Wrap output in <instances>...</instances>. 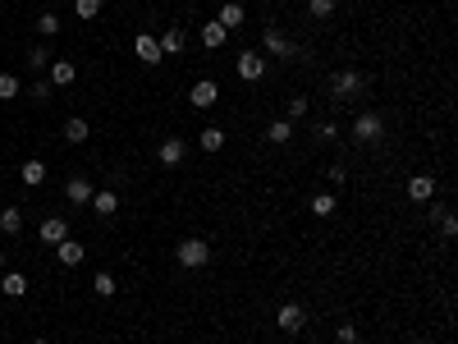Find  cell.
Instances as JSON below:
<instances>
[{
    "instance_id": "14",
    "label": "cell",
    "mask_w": 458,
    "mask_h": 344,
    "mask_svg": "<svg viewBox=\"0 0 458 344\" xmlns=\"http://www.w3.org/2000/svg\"><path fill=\"white\" fill-rule=\"evenodd\" d=\"M156 42H161V56H179V51L188 46V33H184V28H165Z\"/></svg>"
},
{
    "instance_id": "13",
    "label": "cell",
    "mask_w": 458,
    "mask_h": 344,
    "mask_svg": "<svg viewBox=\"0 0 458 344\" xmlns=\"http://www.w3.org/2000/svg\"><path fill=\"white\" fill-rule=\"evenodd\" d=\"M220 28H225V33H234V28H243V23H248V10H243V5H239V0H229V5H225V10H220Z\"/></svg>"
},
{
    "instance_id": "2",
    "label": "cell",
    "mask_w": 458,
    "mask_h": 344,
    "mask_svg": "<svg viewBox=\"0 0 458 344\" xmlns=\"http://www.w3.org/2000/svg\"><path fill=\"white\" fill-rule=\"evenodd\" d=\"M362 88H367V78H362L358 69H339V74L330 78V97H335V101H349V97H358Z\"/></svg>"
},
{
    "instance_id": "27",
    "label": "cell",
    "mask_w": 458,
    "mask_h": 344,
    "mask_svg": "<svg viewBox=\"0 0 458 344\" xmlns=\"http://www.w3.org/2000/svg\"><path fill=\"white\" fill-rule=\"evenodd\" d=\"M335 10H339V0H307V14L312 19H330Z\"/></svg>"
},
{
    "instance_id": "32",
    "label": "cell",
    "mask_w": 458,
    "mask_h": 344,
    "mask_svg": "<svg viewBox=\"0 0 458 344\" xmlns=\"http://www.w3.org/2000/svg\"><path fill=\"white\" fill-rule=\"evenodd\" d=\"M28 97H33V106H46V101H51V83H42V78H37L33 88H28Z\"/></svg>"
},
{
    "instance_id": "37",
    "label": "cell",
    "mask_w": 458,
    "mask_h": 344,
    "mask_svg": "<svg viewBox=\"0 0 458 344\" xmlns=\"http://www.w3.org/2000/svg\"><path fill=\"white\" fill-rule=\"evenodd\" d=\"M317 138H321V143H330V138H339V129H335V124H317Z\"/></svg>"
},
{
    "instance_id": "4",
    "label": "cell",
    "mask_w": 458,
    "mask_h": 344,
    "mask_svg": "<svg viewBox=\"0 0 458 344\" xmlns=\"http://www.w3.org/2000/svg\"><path fill=\"white\" fill-rule=\"evenodd\" d=\"M234 74H239L243 83H262L266 78V56L262 51H243V56L234 60Z\"/></svg>"
},
{
    "instance_id": "9",
    "label": "cell",
    "mask_w": 458,
    "mask_h": 344,
    "mask_svg": "<svg viewBox=\"0 0 458 344\" xmlns=\"http://www.w3.org/2000/svg\"><path fill=\"white\" fill-rule=\"evenodd\" d=\"M37 234H42V244L55 248V244H65V239H69V221H65V216H46Z\"/></svg>"
},
{
    "instance_id": "16",
    "label": "cell",
    "mask_w": 458,
    "mask_h": 344,
    "mask_svg": "<svg viewBox=\"0 0 458 344\" xmlns=\"http://www.w3.org/2000/svg\"><path fill=\"white\" fill-rule=\"evenodd\" d=\"M225 28H220V23L216 19H211V23H202V33H197V42H202V46H207V51H220V46H225Z\"/></svg>"
},
{
    "instance_id": "21",
    "label": "cell",
    "mask_w": 458,
    "mask_h": 344,
    "mask_svg": "<svg viewBox=\"0 0 458 344\" xmlns=\"http://www.w3.org/2000/svg\"><path fill=\"white\" fill-rule=\"evenodd\" d=\"M92 211H97V216H115V211H120V198L110 189H97L92 193Z\"/></svg>"
},
{
    "instance_id": "25",
    "label": "cell",
    "mask_w": 458,
    "mask_h": 344,
    "mask_svg": "<svg viewBox=\"0 0 458 344\" xmlns=\"http://www.w3.org/2000/svg\"><path fill=\"white\" fill-rule=\"evenodd\" d=\"M0 230H5V234H19L23 230V211L19 207H0Z\"/></svg>"
},
{
    "instance_id": "19",
    "label": "cell",
    "mask_w": 458,
    "mask_h": 344,
    "mask_svg": "<svg viewBox=\"0 0 458 344\" xmlns=\"http://www.w3.org/2000/svg\"><path fill=\"white\" fill-rule=\"evenodd\" d=\"M197 147H202V152H220V147H225V129H220V124H207V129L197 134Z\"/></svg>"
},
{
    "instance_id": "38",
    "label": "cell",
    "mask_w": 458,
    "mask_h": 344,
    "mask_svg": "<svg viewBox=\"0 0 458 344\" xmlns=\"http://www.w3.org/2000/svg\"><path fill=\"white\" fill-rule=\"evenodd\" d=\"M0 271H5V248H0Z\"/></svg>"
},
{
    "instance_id": "28",
    "label": "cell",
    "mask_w": 458,
    "mask_h": 344,
    "mask_svg": "<svg viewBox=\"0 0 458 344\" xmlns=\"http://www.w3.org/2000/svg\"><path fill=\"white\" fill-rule=\"evenodd\" d=\"M19 92H23V83H19V78H14V74H0V101H14Z\"/></svg>"
},
{
    "instance_id": "35",
    "label": "cell",
    "mask_w": 458,
    "mask_h": 344,
    "mask_svg": "<svg viewBox=\"0 0 458 344\" xmlns=\"http://www.w3.org/2000/svg\"><path fill=\"white\" fill-rule=\"evenodd\" d=\"M326 179H330V189H344V184H349V170H344V166H330Z\"/></svg>"
},
{
    "instance_id": "24",
    "label": "cell",
    "mask_w": 458,
    "mask_h": 344,
    "mask_svg": "<svg viewBox=\"0 0 458 344\" xmlns=\"http://www.w3.org/2000/svg\"><path fill=\"white\" fill-rule=\"evenodd\" d=\"M115 289H120V280L110 276V271H97V276H92V294H97V299H110Z\"/></svg>"
},
{
    "instance_id": "7",
    "label": "cell",
    "mask_w": 458,
    "mask_h": 344,
    "mask_svg": "<svg viewBox=\"0 0 458 344\" xmlns=\"http://www.w3.org/2000/svg\"><path fill=\"white\" fill-rule=\"evenodd\" d=\"M133 56H138L142 60V65H161V42H156V37L152 33H138V37H133Z\"/></svg>"
},
{
    "instance_id": "30",
    "label": "cell",
    "mask_w": 458,
    "mask_h": 344,
    "mask_svg": "<svg viewBox=\"0 0 458 344\" xmlns=\"http://www.w3.org/2000/svg\"><path fill=\"white\" fill-rule=\"evenodd\" d=\"M28 69H51V51H46V46H33V51H28Z\"/></svg>"
},
{
    "instance_id": "22",
    "label": "cell",
    "mask_w": 458,
    "mask_h": 344,
    "mask_svg": "<svg viewBox=\"0 0 458 344\" xmlns=\"http://www.w3.org/2000/svg\"><path fill=\"white\" fill-rule=\"evenodd\" d=\"M88 134H92V129H88V120H83V115H74V120H65V143H88Z\"/></svg>"
},
{
    "instance_id": "12",
    "label": "cell",
    "mask_w": 458,
    "mask_h": 344,
    "mask_svg": "<svg viewBox=\"0 0 458 344\" xmlns=\"http://www.w3.org/2000/svg\"><path fill=\"white\" fill-rule=\"evenodd\" d=\"M83 257H88V248H83V244H74V239L55 244V262H60V267H78Z\"/></svg>"
},
{
    "instance_id": "6",
    "label": "cell",
    "mask_w": 458,
    "mask_h": 344,
    "mask_svg": "<svg viewBox=\"0 0 458 344\" xmlns=\"http://www.w3.org/2000/svg\"><path fill=\"white\" fill-rule=\"evenodd\" d=\"M275 326H280L284 335H298L307 326V312H303V303H280V312H275Z\"/></svg>"
},
{
    "instance_id": "20",
    "label": "cell",
    "mask_w": 458,
    "mask_h": 344,
    "mask_svg": "<svg viewBox=\"0 0 458 344\" xmlns=\"http://www.w3.org/2000/svg\"><path fill=\"white\" fill-rule=\"evenodd\" d=\"M0 289H5L10 299H23V294H28V276H23V271H5V276H0Z\"/></svg>"
},
{
    "instance_id": "1",
    "label": "cell",
    "mask_w": 458,
    "mask_h": 344,
    "mask_svg": "<svg viewBox=\"0 0 458 344\" xmlns=\"http://www.w3.org/2000/svg\"><path fill=\"white\" fill-rule=\"evenodd\" d=\"M175 262H179V267H188V271L207 267V262H211V244H207V239H184V244L175 248Z\"/></svg>"
},
{
    "instance_id": "33",
    "label": "cell",
    "mask_w": 458,
    "mask_h": 344,
    "mask_svg": "<svg viewBox=\"0 0 458 344\" xmlns=\"http://www.w3.org/2000/svg\"><path fill=\"white\" fill-rule=\"evenodd\" d=\"M436 216H440V234L454 239V234H458V216H454V211H436Z\"/></svg>"
},
{
    "instance_id": "39",
    "label": "cell",
    "mask_w": 458,
    "mask_h": 344,
    "mask_svg": "<svg viewBox=\"0 0 458 344\" xmlns=\"http://www.w3.org/2000/svg\"><path fill=\"white\" fill-rule=\"evenodd\" d=\"M417 344H436V340H417Z\"/></svg>"
},
{
    "instance_id": "8",
    "label": "cell",
    "mask_w": 458,
    "mask_h": 344,
    "mask_svg": "<svg viewBox=\"0 0 458 344\" xmlns=\"http://www.w3.org/2000/svg\"><path fill=\"white\" fill-rule=\"evenodd\" d=\"M262 46H266L262 56H280V60H289V56H294V42H289V37H284L280 28H266V33H262Z\"/></svg>"
},
{
    "instance_id": "36",
    "label": "cell",
    "mask_w": 458,
    "mask_h": 344,
    "mask_svg": "<svg viewBox=\"0 0 458 344\" xmlns=\"http://www.w3.org/2000/svg\"><path fill=\"white\" fill-rule=\"evenodd\" d=\"M339 344H358V326H353V322H339Z\"/></svg>"
},
{
    "instance_id": "40",
    "label": "cell",
    "mask_w": 458,
    "mask_h": 344,
    "mask_svg": "<svg viewBox=\"0 0 458 344\" xmlns=\"http://www.w3.org/2000/svg\"><path fill=\"white\" fill-rule=\"evenodd\" d=\"M28 344H46V340H28Z\"/></svg>"
},
{
    "instance_id": "29",
    "label": "cell",
    "mask_w": 458,
    "mask_h": 344,
    "mask_svg": "<svg viewBox=\"0 0 458 344\" xmlns=\"http://www.w3.org/2000/svg\"><path fill=\"white\" fill-rule=\"evenodd\" d=\"M37 33H42V37H55V33H60V14H55V10H46L42 19H37Z\"/></svg>"
},
{
    "instance_id": "17",
    "label": "cell",
    "mask_w": 458,
    "mask_h": 344,
    "mask_svg": "<svg viewBox=\"0 0 458 344\" xmlns=\"http://www.w3.org/2000/svg\"><path fill=\"white\" fill-rule=\"evenodd\" d=\"M78 78V65H69V60H51V88H69Z\"/></svg>"
},
{
    "instance_id": "5",
    "label": "cell",
    "mask_w": 458,
    "mask_h": 344,
    "mask_svg": "<svg viewBox=\"0 0 458 344\" xmlns=\"http://www.w3.org/2000/svg\"><path fill=\"white\" fill-rule=\"evenodd\" d=\"M220 101V83L216 78H197L193 88H188V106H197V111H211Z\"/></svg>"
},
{
    "instance_id": "15",
    "label": "cell",
    "mask_w": 458,
    "mask_h": 344,
    "mask_svg": "<svg viewBox=\"0 0 458 344\" xmlns=\"http://www.w3.org/2000/svg\"><path fill=\"white\" fill-rule=\"evenodd\" d=\"M156 156H161V166H179V161L188 156V143H184V138H165Z\"/></svg>"
},
{
    "instance_id": "11",
    "label": "cell",
    "mask_w": 458,
    "mask_h": 344,
    "mask_svg": "<svg viewBox=\"0 0 458 344\" xmlns=\"http://www.w3.org/2000/svg\"><path fill=\"white\" fill-rule=\"evenodd\" d=\"M408 198H413V202H431V198H436V175H413V179H408Z\"/></svg>"
},
{
    "instance_id": "3",
    "label": "cell",
    "mask_w": 458,
    "mask_h": 344,
    "mask_svg": "<svg viewBox=\"0 0 458 344\" xmlns=\"http://www.w3.org/2000/svg\"><path fill=\"white\" fill-rule=\"evenodd\" d=\"M353 138H358V143H381L385 138V115L362 111L358 120H353Z\"/></svg>"
},
{
    "instance_id": "34",
    "label": "cell",
    "mask_w": 458,
    "mask_h": 344,
    "mask_svg": "<svg viewBox=\"0 0 458 344\" xmlns=\"http://www.w3.org/2000/svg\"><path fill=\"white\" fill-rule=\"evenodd\" d=\"M307 111H312V101H307V97H294V101H289V115H284V120H303Z\"/></svg>"
},
{
    "instance_id": "18",
    "label": "cell",
    "mask_w": 458,
    "mask_h": 344,
    "mask_svg": "<svg viewBox=\"0 0 458 344\" xmlns=\"http://www.w3.org/2000/svg\"><path fill=\"white\" fill-rule=\"evenodd\" d=\"M289 138H294V120H271V124H266V143L284 147Z\"/></svg>"
},
{
    "instance_id": "31",
    "label": "cell",
    "mask_w": 458,
    "mask_h": 344,
    "mask_svg": "<svg viewBox=\"0 0 458 344\" xmlns=\"http://www.w3.org/2000/svg\"><path fill=\"white\" fill-rule=\"evenodd\" d=\"M74 14H78V19H97V14H101V0H74Z\"/></svg>"
},
{
    "instance_id": "23",
    "label": "cell",
    "mask_w": 458,
    "mask_h": 344,
    "mask_svg": "<svg viewBox=\"0 0 458 344\" xmlns=\"http://www.w3.org/2000/svg\"><path fill=\"white\" fill-rule=\"evenodd\" d=\"M19 179H23V184H28V189H37V184H46V166H42V161H37V156H33V161H23Z\"/></svg>"
},
{
    "instance_id": "26",
    "label": "cell",
    "mask_w": 458,
    "mask_h": 344,
    "mask_svg": "<svg viewBox=\"0 0 458 344\" xmlns=\"http://www.w3.org/2000/svg\"><path fill=\"white\" fill-rule=\"evenodd\" d=\"M335 207H339L335 193H317V198H312V211H317L321 221H326V216H335Z\"/></svg>"
},
{
    "instance_id": "10",
    "label": "cell",
    "mask_w": 458,
    "mask_h": 344,
    "mask_svg": "<svg viewBox=\"0 0 458 344\" xmlns=\"http://www.w3.org/2000/svg\"><path fill=\"white\" fill-rule=\"evenodd\" d=\"M92 193H97V189H92V179H88V175H74V179L65 184V198L74 202V207H88Z\"/></svg>"
}]
</instances>
